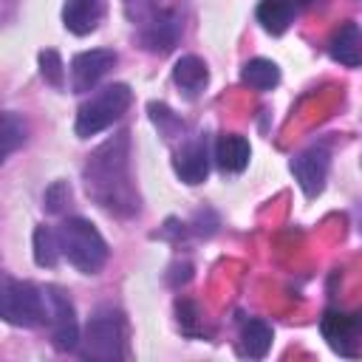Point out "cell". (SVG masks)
<instances>
[{
    "instance_id": "2",
    "label": "cell",
    "mask_w": 362,
    "mask_h": 362,
    "mask_svg": "<svg viewBox=\"0 0 362 362\" xmlns=\"http://www.w3.org/2000/svg\"><path fill=\"white\" fill-rule=\"evenodd\" d=\"M62 257L82 274H96L107 263V243L102 232L85 218H65L57 229Z\"/></svg>"
},
{
    "instance_id": "13",
    "label": "cell",
    "mask_w": 362,
    "mask_h": 362,
    "mask_svg": "<svg viewBox=\"0 0 362 362\" xmlns=\"http://www.w3.org/2000/svg\"><path fill=\"white\" fill-rule=\"evenodd\" d=\"M215 164L221 173H229V175H238L249 167V156H252V147L243 136L238 133H226V136H218L215 141Z\"/></svg>"
},
{
    "instance_id": "19",
    "label": "cell",
    "mask_w": 362,
    "mask_h": 362,
    "mask_svg": "<svg viewBox=\"0 0 362 362\" xmlns=\"http://www.w3.org/2000/svg\"><path fill=\"white\" fill-rule=\"evenodd\" d=\"M62 257V246H59V235L48 226H37L34 229V260L42 269H54Z\"/></svg>"
},
{
    "instance_id": "10",
    "label": "cell",
    "mask_w": 362,
    "mask_h": 362,
    "mask_svg": "<svg viewBox=\"0 0 362 362\" xmlns=\"http://www.w3.org/2000/svg\"><path fill=\"white\" fill-rule=\"evenodd\" d=\"M116 51L113 48H93V51H82L74 57L71 62V88L76 93H88L96 88V82L116 65Z\"/></svg>"
},
{
    "instance_id": "23",
    "label": "cell",
    "mask_w": 362,
    "mask_h": 362,
    "mask_svg": "<svg viewBox=\"0 0 362 362\" xmlns=\"http://www.w3.org/2000/svg\"><path fill=\"white\" fill-rule=\"evenodd\" d=\"M68 201H71V187H68L65 181H54V184L45 189V195H42V206H45V212H51V215H62V209H65Z\"/></svg>"
},
{
    "instance_id": "9",
    "label": "cell",
    "mask_w": 362,
    "mask_h": 362,
    "mask_svg": "<svg viewBox=\"0 0 362 362\" xmlns=\"http://www.w3.org/2000/svg\"><path fill=\"white\" fill-rule=\"evenodd\" d=\"M320 331L337 354L356 356V342L362 334V314H345V311L328 308L320 320Z\"/></svg>"
},
{
    "instance_id": "5",
    "label": "cell",
    "mask_w": 362,
    "mask_h": 362,
    "mask_svg": "<svg viewBox=\"0 0 362 362\" xmlns=\"http://www.w3.org/2000/svg\"><path fill=\"white\" fill-rule=\"evenodd\" d=\"M0 305H3V320L17 328H37L40 322L48 320V294L45 288L17 280V277H3L0 288Z\"/></svg>"
},
{
    "instance_id": "12",
    "label": "cell",
    "mask_w": 362,
    "mask_h": 362,
    "mask_svg": "<svg viewBox=\"0 0 362 362\" xmlns=\"http://www.w3.org/2000/svg\"><path fill=\"white\" fill-rule=\"evenodd\" d=\"M105 8H107V0H65L62 23L71 34L85 37V34L99 28V23L105 17Z\"/></svg>"
},
{
    "instance_id": "18",
    "label": "cell",
    "mask_w": 362,
    "mask_h": 362,
    "mask_svg": "<svg viewBox=\"0 0 362 362\" xmlns=\"http://www.w3.org/2000/svg\"><path fill=\"white\" fill-rule=\"evenodd\" d=\"M240 79H243V85H249L255 90H272L280 82V68L266 57H255L243 65Z\"/></svg>"
},
{
    "instance_id": "22",
    "label": "cell",
    "mask_w": 362,
    "mask_h": 362,
    "mask_svg": "<svg viewBox=\"0 0 362 362\" xmlns=\"http://www.w3.org/2000/svg\"><path fill=\"white\" fill-rule=\"evenodd\" d=\"M40 71H42V79H45L48 85L62 88V82H65V68H62V59H59V54H57L54 48L40 51Z\"/></svg>"
},
{
    "instance_id": "24",
    "label": "cell",
    "mask_w": 362,
    "mask_h": 362,
    "mask_svg": "<svg viewBox=\"0 0 362 362\" xmlns=\"http://www.w3.org/2000/svg\"><path fill=\"white\" fill-rule=\"evenodd\" d=\"M124 11H127V17H130L133 25H141L156 11V3L153 0H124Z\"/></svg>"
},
{
    "instance_id": "16",
    "label": "cell",
    "mask_w": 362,
    "mask_h": 362,
    "mask_svg": "<svg viewBox=\"0 0 362 362\" xmlns=\"http://www.w3.org/2000/svg\"><path fill=\"white\" fill-rule=\"evenodd\" d=\"M238 348L249 359H263L269 354V348H272V325L266 320H257V317L243 320Z\"/></svg>"
},
{
    "instance_id": "15",
    "label": "cell",
    "mask_w": 362,
    "mask_h": 362,
    "mask_svg": "<svg viewBox=\"0 0 362 362\" xmlns=\"http://www.w3.org/2000/svg\"><path fill=\"white\" fill-rule=\"evenodd\" d=\"M328 51H331V57H334L339 65H345V68L362 65V28H359L356 23L339 25V31L334 34Z\"/></svg>"
},
{
    "instance_id": "17",
    "label": "cell",
    "mask_w": 362,
    "mask_h": 362,
    "mask_svg": "<svg viewBox=\"0 0 362 362\" xmlns=\"http://www.w3.org/2000/svg\"><path fill=\"white\" fill-rule=\"evenodd\" d=\"M294 8H297L294 0H260V6H257V20H260V25H263L269 34L277 37V34H283V31L291 25Z\"/></svg>"
},
{
    "instance_id": "21",
    "label": "cell",
    "mask_w": 362,
    "mask_h": 362,
    "mask_svg": "<svg viewBox=\"0 0 362 362\" xmlns=\"http://www.w3.org/2000/svg\"><path fill=\"white\" fill-rule=\"evenodd\" d=\"M23 141H25V122L14 110H6L3 113V158H8Z\"/></svg>"
},
{
    "instance_id": "7",
    "label": "cell",
    "mask_w": 362,
    "mask_h": 362,
    "mask_svg": "<svg viewBox=\"0 0 362 362\" xmlns=\"http://www.w3.org/2000/svg\"><path fill=\"white\" fill-rule=\"evenodd\" d=\"M328 164H331V153L325 144H308L303 153L291 158V173L308 198H317L322 192L328 178Z\"/></svg>"
},
{
    "instance_id": "6",
    "label": "cell",
    "mask_w": 362,
    "mask_h": 362,
    "mask_svg": "<svg viewBox=\"0 0 362 362\" xmlns=\"http://www.w3.org/2000/svg\"><path fill=\"white\" fill-rule=\"evenodd\" d=\"M48 294V325H51V342L57 351H79V322H76V311L71 297L57 288V286H45Z\"/></svg>"
},
{
    "instance_id": "11",
    "label": "cell",
    "mask_w": 362,
    "mask_h": 362,
    "mask_svg": "<svg viewBox=\"0 0 362 362\" xmlns=\"http://www.w3.org/2000/svg\"><path fill=\"white\" fill-rule=\"evenodd\" d=\"M173 170L184 184H201L209 173V141L204 133L187 139L173 158Z\"/></svg>"
},
{
    "instance_id": "20",
    "label": "cell",
    "mask_w": 362,
    "mask_h": 362,
    "mask_svg": "<svg viewBox=\"0 0 362 362\" xmlns=\"http://www.w3.org/2000/svg\"><path fill=\"white\" fill-rule=\"evenodd\" d=\"M147 110H150V119H153V124L158 127V133H161L164 139H175V136L184 133V122H181V116H175L164 102H150Z\"/></svg>"
},
{
    "instance_id": "3",
    "label": "cell",
    "mask_w": 362,
    "mask_h": 362,
    "mask_svg": "<svg viewBox=\"0 0 362 362\" xmlns=\"http://www.w3.org/2000/svg\"><path fill=\"white\" fill-rule=\"evenodd\" d=\"M127 325H124V317L122 311L116 308H99L88 322H85V331H82V339H79V354L85 359H99V362H116V359H124L127 354Z\"/></svg>"
},
{
    "instance_id": "1",
    "label": "cell",
    "mask_w": 362,
    "mask_h": 362,
    "mask_svg": "<svg viewBox=\"0 0 362 362\" xmlns=\"http://www.w3.org/2000/svg\"><path fill=\"white\" fill-rule=\"evenodd\" d=\"M82 178H85L88 195L102 209L122 218L139 212V198L127 175V133L107 139L93 156H88Z\"/></svg>"
},
{
    "instance_id": "25",
    "label": "cell",
    "mask_w": 362,
    "mask_h": 362,
    "mask_svg": "<svg viewBox=\"0 0 362 362\" xmlns=\"http://www.w3.org/2000/svg\"><path fill=\"white\" fill-rule=\"evenodd\" d=\"M175 311H178L181 331H184V334H195V331H192V322H195V317H198L195 303H189V300H178V303H175Z\"/></svg>"
},
{
    "instance_id": "8",
    "label": "cell",
    "mask_w": 362,
    "mask_h": 362,
    "mask_svg": "<svg viewBox=\"0 0 362 362\" xmlns=\"http://www.w3.org/2000/svg\"><path fill=\"white\" fill-rule=\"evenodd\" d=\"M181 37V14L178 11H167V8H156L150 14V20H144L139 25V42L144 51L150 54H167L175 48Z\"/></svg>"
},
{
    "instance_id": "4",
    "label": "cell",
    "mask_w": 362,
    "mask_h": 362,
    "mask_svg": "<svg viewBox=\"0 0 362 362\" xmlns=\"http://www.w3.org/2000/svg\"><path fill=\"white\" fill-rule=\"evenodd\" d=\"M133 102V90L130 85L124 82H113V85H105L99 93H93L88 102L79 105L76 110V136L79 139H90L102 130H107L113 122L122 119V113L130 107Z\"/></svg>"
},
{
    "instance_id": "14",
    "label": "cell",
    "mask_w": 362,
    "mask_h": 362,
    "mask_svg": "<svg viewBox=\"0 0 362 362\" xmlns=\"http://www.w3.org/2000/svg\"><path fill=\"white\" fill-rule=\"evenodd\" d=\"M173 82L181 88V93H184L187 99H198L201 90H204L206 82H209V71H206V65H204L201 57L187 54V57H181V59L175 62V68H173Z\"/></svg>"
}]
</instances>
